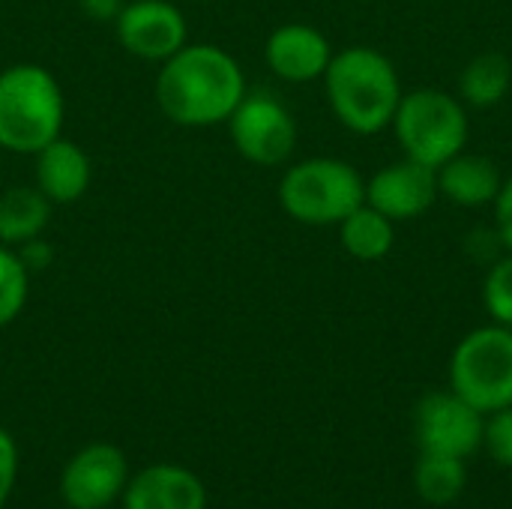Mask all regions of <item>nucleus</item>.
Segmentation results:
<instances>
[{"label": "nucleus", "instance_id": "10", "mask_svg": "<svg viewBox=\"0 0 512 509\" xmlns=\"http://www.w3.org/2000/svg\"><path fill=\"white\" fill-rule=\"evenodd\" d=\"M438 198V171L414 159H399L378 168L366 180V204L393 222L423 216Z\"/></svg>", "mask_w": 512, "mask_h": 509}, {"label": "nucleus", "instance_id": "4", "mask_svg": "<svg viewBox=\"0 0 512 509\" xmlns=\"http://www.w3.org/2000/svg\"><path fill=\"white\" fill-rule=\"evenodd\" d=\"M366 201V180L360 171L333 156H315L291 165L279 180V204L300 225H339Z\"/></svg>", "mask_w": 512, "mask_h": 509}, {"label": "nucleus", "instance_id": "1", "mask_svg": "<svg viewBox=\"0 0 512 509\" xmlns=\"http://www.w3.org/2000/svg\"><path fill=\"white\" fill-rule=\"evenodd\" d=\"M243 96L246 78L240 63L225 48L207 42H186L162 63L156 78L159 108L177 126L228 123Z\"/></svg>", "mask_w": 512, "mask_h": 509}, {"label": "nucleus", "instance_id": "17", "mask_svg": "<svg viewBox=\"0 0 512 509\" xmlns=\"http://www.w3.org/2000/svg\"><path fill=\"white\" fill-rule=\"evenodd\" d=\"M51 219V201L36 186H15L0 198V243L24 246L36 240Z\"/></svg>", "mask_w": 512, "mask_h": 509}, {"label": "nucleus", "instance_id": "24", "mask_svg": "<svg viewBox=\"0 0 512 509\" xmlns=\"http://www.w3.org/2000/svg\"><path fill=\"white\" fill-rule=\"evenodd\" d=\"M495 225H498V240L512 255V177L504 180L498 198H495Z\"/></svg>", "mask_w": 512, "mask_h": 509}, {"label": "nucleus", "instance_id": "3", "mask_svg": "<svg viewBox=\"0 0 512 509\" xmlns=\"http://www.w3.org/2000/svg\"><path fill=\"white\" fill-rule=\"evenodd\" d=\"M63 90L57 78L36 63H18L0 72V147L9 153H39L60 138Z\"/></svg>", "mask_w": 512, "mask_h": 509}, {"label": "nucleus", "instance_id": "21", "mask_svg": "<svg viewBox=\"0 0 512 509\" xmlns=\"http://www.w3.org/2000/svg\"><path fill=\"white\" fill-rule=\"evenodd\" d=\"M483 306L495 324L512 330V255L498 258L483 279Z\"/></svg>", "mask_w": 512, "mask_h": 509}, {"label": "nucleus", "instance_id": "20", "mask_svg": "<svg viewBox=\"0 0 512 509\" xmlns=\"http://www.w3.org/2000/svg\"><path fill=\"white\" fill-rule=\"evenodd\" d=\"M27 291H30V270L24 267L21 255L0 246V327L12 324L24 303H27Z\"/></svg>", "mask_w": 512, "mask_h": 509}, {"label": "nucleus", "instance_id": "12", "mask_svg": "<svg viewBox=\"0 0 512 509\" xmlns=\"http://www.w3.org/2000/svg\"><path fill=\"white\" fill-rule=\"evenodd\" d=\"M264 60L270 66L273 75H279L282 81L291 84H309L324 78L330 60H333V48L330 39L312 27V24H282L267 36L264 45Z\"/></svg>", "mask_w": 512, "mask_h": 509}, {"label": "nucleus", "instance_id": "14", "mask_svg": "<svg viewBox=\"0 0 512 509\" xmlns=\"http://www.w3.org/2000/svg\"><path fill=\"white\" fill-rule=\"evenodd\" d=\"M126 509H204L201 480L180 465H153L141 471L123 498Z\"/></svg>", "mask_w": 512, "mask_h": 509}, {"label": "nucleus", "instance_id": "23", "mask_svg": "<svg viewBox=\"0 0 512 509\" xmlns=\"http://www.w3.org/2000/svg\"><path fill=\"white\" fill-rule=\"evenodd\" d=\"M15 468H18V450L6 429H0V507L6 504L12 486H15Z\"/></svg>", "mask_w": 512, "mask_h": 509}, {"label": "nucleus", "instance_id": "6", "mask_svg": "<svg viewBox=\"0 0 512 509\" xmlns=\"http://www.w3.org/2000/svg\"><path fill=\"white\" fill-rule=\"evenodd\" d=\"M453 393L492 414L512 405V330L501 324L471 330L450 360Z\"/></svg>", "mask_w": 512, "mask_h": 509}, {"label": "nucleus", "instance_id": "22", "mask_svg": "<svg viewBox=\"0 0 512 509\" xmlns=\"http://www.w3.org/2000/svg\"><path fill=\"white\" fill-rule=\"evenodd\" d=\"M483 444L498 465L512 468V405L492 411V420L483 426Z\"/></svg>", "mask_w": 512, "mask_h": 509}, {"label": "nucleus", "instance_id": "18", "mask_svg": "<svg viewBox=\"0 0 512 509\" xmlns=\"http://www.w3.org/2000/svg\"><path fill=\"white\" fill-rule=\"evenodd\" d=\"M512 87V63L501 51H483L459 75V99L468 108H495Z\"/></svg>", "mask_w": 512, "mask_h": 509}, {"label": "nucleus", "instance_id": "26", "mask_svg": "<svg viewBox=\"0 0 512 509\" xmlns=\"http://www.w3.org/2000/svg\"><path fill=\"white\" fill-rule=\"evenodd\" d=\"M18 255H21V261H24L27 270H42V267L51 264V249H48V243H42L39 237L30 240V243H24Z\"/></svg>", "mask_w": 512, "mask_h": 509}, {"label": "nucleus", "instance_id": "9", "mask_svg": "<svg viewBox=\"0 0 512 509\" xmlns=\"http://www.w3.org/2000/svg\"><path fill=\"white\" fill-rule=\"evenodd\" d=\"M120 45L138 60L165 63L186 45V18L168 0H132L114 18Z\"/></svg>", "mask_w": 512, "mask_h": 509}, {"label": "nucleus", "instance_id": "15", "mask_svg": "<svg viewBox=\"0 0 512 509\" xmlns=\"http://www.w3.org/2000/svg\"><path fill=\"white\" fill-rule=\"evenodd\" d=\"M504 186L501 168L477 153H456L438 168V195H444L456 207H489L495 204L498 192Z\"/></svg>", "mask_w": 512, "mask_h": 509}, {"label": "nucleus", "instance_id": "13", "mask_svg": "<svg viewBox=\"0 0 512 509\" xmlns=\"http://www.w3.org/2000/svg\"><path fill=\"white\" fill-rule=\"evenodd\" d=\"M93 180L90 156L66 138H54L36 153V189L51 204H75Z\"/></svg>", "mask_w": 512, "mask_h": 509}, {"label": "nucleus", "instance_id": "16", "mask_svg": "<svg viewBox=\"0 0 512 509\" xmlns=\"http://www.w3.org/2000/svg\"><path fill=\"white\" fill-rule=\"evenodd\" d=\"M342 249L357 261H381L393 252L396 243V222L387 219L381 210L369 207L366 201L348 213L339 225Z\"/></svg>", "mask_w": 512, "mask_h": 509}, {"label": "nucleus", "instance_id": "7", "mask_svg": "<svg viewBox=\"0 0 512 509\" xmlns=\"http://www.w3.org/2000/svg\"><path fill=\"white\" fill-rule=\"evenodd\" d=\"M231 141L252 165H282L297 147V123L273 93H246L228 117Z\"/></svg>", "mask_w": 512, "mask_h": 509}, {"label": "nucleus", "instance_id": "5", "mask_svg": "<svg viewBox=\"0 0 512 509\" xmlns=\"http://www.w3.org/2000/svg\"><path fill=\"white\" fill-rule=\"evenodd\" d=\"M390 126L405 156L435 171L447 159L462 153L471 138L468 105L459 96L444 93L438 87L402 93V102Z\"/></svg>", "mask_w": 512, "mask_h": 509}, {"label": "nucleus", "instance_id": "8", "mask_svg": "<svg viewBox=\"0 0 512 509\" xmlns=\"http://www.w3.org/2000/svg\"><path fill=\"white\" fill-rule=\"evenodd\" d=\"M483 426V414L453 390L423 396L414 411V435L420 453L432 456H474L483 447Z\"/></svg>", "mask_w": 512, "mask_h": 509}, {"label": "nucleus", "instance_id": "2", "mask_svg": "<svg viewBox=\"0 0 512 509\" xmlns=\"http://www.w3.org/2000/svg\"><path fill=\"white\" fill-rule=\"evenodd\" d=\"M324 87L336 120L354 135H378L390 129L402 102L396 63L372 45L333 51Z\"/></svg>", "mask_w": 512, "mask_h": 509}, {"label": "nucleus", "instance_id": "25", "mask_svg": "<svg viewBox=\"0 0 512 509\" xmlns=\"http://www.w3.org/2000/svg\"><path fill=\"white\" fill-rule=\"evenodd\" d=\"M78 6L93 21H114L126 6V0H78Z\"/></svg>", "mask_w": 512, "mask_h": 509}, {"label": "nucleus", "instance_id": "19", "mask_svg": "<svg viewBox=\"0 0 512 509\" xmlns=\"http://www.w3.org/2000/svg\"><path fill=\"white\" fill-rule=\"evenodd\" d=\"M465 483H468L465 459L423 453V459L417 462L414 486H417L420 498L429 501V504H435V507L453 504L462 495Z\"/></svg>", "mask_w": 512, "mask_h": 509}, {"label": "nucleus", "instance_id": "11", "mask_svg": "<svg viewBox=\"0 0 512 509\" xmlns=\"http://www.w3.org/2000/svg\"><path fill=\"white\" fill-rule=\"evenodd\" d=\"M126 486V459L111 444H90L69 459L60 495L72 509H105Z\"/></svg>", "mask_w": 512, "mask_h": 509}]
</instances>
